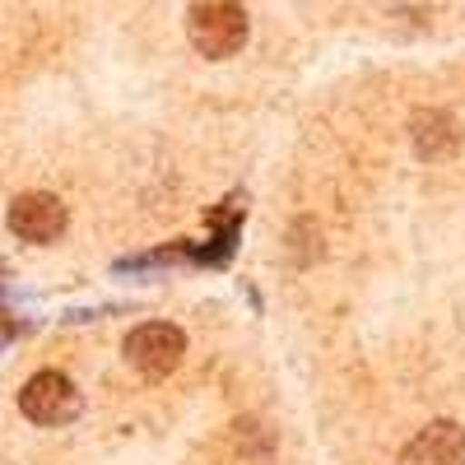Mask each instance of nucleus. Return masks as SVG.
<instances>
[{"instance_id":"obj_1","label":"nucleus","mask_w":465,"mask_h":465,"mask_svg":"<svg viewBox=\"0 0 465 465\" xmlns=\"http://www.w3.org/2000/svg\"><path fill=\"white\" fill-rule=\"evenodd\" d=\"M186 37L205 61H223L232 52H242L247 43V10L242 5H223V0H210V5H191L186 10Z\"/></svg>"},{"instance_id":"obj_2","label":"nucleus","mask_w":465,"mask_h":465,"mask_svg":"<svg viewBox=\"0 0 465 465\" xmlns=\"http://www.w3.org/2000/svg\"><path fill=\"white\" fill-rule=\"evenodd\" d=\"M122 354H126V363H131L140 377L159 381V377H168V372L182 363L186 335H182L177 326H168V322H144V326H135V331L126 335Z\"/></svg>"},{"instance_id":"obj_3","label":"nucleus","mask_w":465,"mask_h":465,"mask_svg":"<svg viewBox=\"0 0 465 465\" xmlns=\"http://www.w3.org/2000/svg\"><path fill=\"white\" fill-rule=\"evenodd\" d=\"M80 391H74V381L65 372H33L24 381L19 391V410L24 419L43 423V429H61V423H70L74 414H80Z\"/></svg>"},{"instance_id":"obj_4","label":"nucleus","mask_w":465,"mask_h":465,"mask_svg":"<svg viewBox=\"0 0 465 465\" xmlns=\"http://www.w3.org/2000/svg\"><path fill=\"white\" fill-rule=\"evenodd\" d=\"M10 228L24 242H52L65 232V205L52 191H24L10 205Z\"/></svg>"},{"instance_id":"obj_5","label":"nucleus","mask_w":465,"mask_h":465,"mask_svg":"<svg viewBox=\"0 0 465 465\" xmlns=\"http://www.w3.org/2000/svg\"><path fill=\"white\" fill-rule=\"evenodd\" d=\"M401 465H465V429L451 419H438L429 429H419L405 442Z\"/></svg>"}]
</instances>
